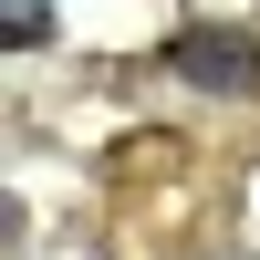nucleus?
Listing matches in <instances>:
<instances>
[{"instance_id":"nucleus-2","label":"nucleus","mask_w":260,"mask_h":260,"mask_svg":"<svg viewBox=\"0 0 260 260\" xmlns=\"http://www.w3.org/2000/svg\"><path fill=\"white\" fill-rule=\"evenodd\" d=\"M0 31L31 52V42H52V11H42V0H0Z\"/></svg>"},{"instance_id":"nucleus-1","label":"nucleus","mask_w":260,"mask_h":260,"mask_svg":"<svg viewBox=\"0 0 260 260\" xmlns=\"http://www.w3.org/2000/svg\"><path fill=\"white\" fill-rule=\"evenodd\" d=\"M167 73H187L198 94H260V31L187 21V31H167Z\"/></svg>"}]
</instances>
